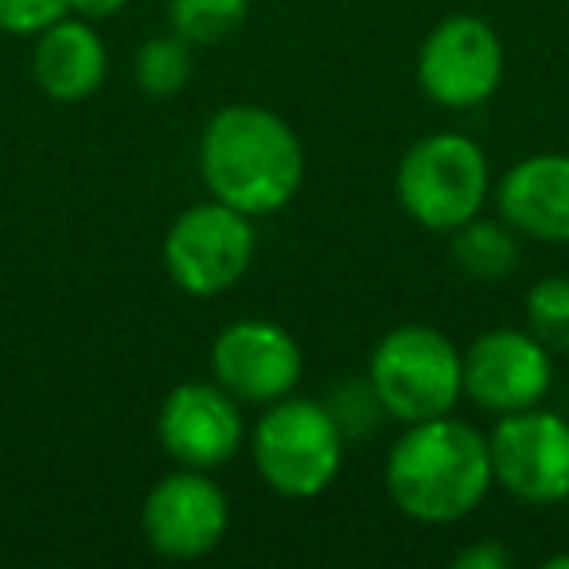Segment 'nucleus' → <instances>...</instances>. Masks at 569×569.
<instances>
[{"mask_svg": "<svg viewBox=\"0 0 569 569\" xmlns=\"http://www.w3.org/2000/svg\"><path fill=\"white\" fill-rule=\"evenodd\" d=\"M527 332L550 356H569V277H542L522 301Z\"/></svg>", "mask_w": 569, "mask_h": 569, "instance_id": "nucleus-18", "label": "nucleus"}, {"mask_svg": "<svg viewBox=\"0 0 569 569\" xmlns=\"http://www.w3.org/2000/svg\"><path fill=\"white\" fill-rule=\"evenodd\" d=\"M546 569H569V553H553V558L546 561Z\"/></svg>", "mask_w": 569, "mask_h": 569, "instance_id": "nucleus-22", "label": "nucleus"}, {"mask_svg": "<svg viewBox=\"0 0 569 569\" xmlns=\"http://www.w3.org/2000/svg\"><path fill=\"white\" fill-rule=\"evenodd\" d=\"M250 17V0H168V24L191 48L230 40Z\"/></svg>", "mask_w": 569, "mask_h": 569, "instance_id": "nucleus-16", "label": "nucleus"}, {"mask_svg": "<svg viewBox=\"0 0 569 569\" xmlns=\"http://www.w3.org/2000/svg\"><path fill=\"white\" fill-rule=\"evenodd\" d=\"M157 437L180 468H211L238 457L246 441V421L238 398L219 382H180L168 390L157 413Z\"/></svg>", "mask_w": 569, "mask_h": 569, "instance_id": "nucleus-10", "label": "nucleus"}, {"mask_svg": "<svg viewBox=\"0 0 569 569\" xmlns=\"http://www.w3.org/2000/svg\"><path fill=\"white\" fill-rule=\"evenodd\" d=\"M71 12V0H0V32L40 36Z\"/></svg>", "mask_w": 569, "mask_h": 569, "instance_id": "nucleus-19", "label": "nucleus"}, {"mask_svg": "<svg viewBox=\"0 0 569 569\" xmlns=\"http://www.w3.org/2000/svg\"><path fill=\"white\" fill-rule=\"evenodd\" d=\"M515 561V553L499 542H480V546H468L452 558V569H507Z\"/></svg>", "mask_w": 569, "mask_h": 569, "instance_id": "nucleus-20", "label": "nucleus"}, {"mask_svg": "<svg viewBox=\"0 0 569 569\" xmlns=\"http://www.w3.org/2000/svg\"><path fill=\"white\" fill-rule=\"evenodd\" d=\"M488 157L472 137L429 133L413 141L398 160V203L418 227L437 230V234H452L468 219H476L488 199Z\"/></svg>", "mask_w": 569, "mask_h": 569, "instance_id": "nucleus-5", "label": "nucleus"}, {"mask_svg": "<svg viewBox=\"0 0 569 569\" xmlns=\"http://www.w3.org/2000/svg\"><path fill=\"white\" fill-rule=\"evenodd\" d=\"M253 465L284 499H312L343 468V426L312 398H277L253 426Z\"/></svg>", "mask_w": 569, "mask_h": 569, "instance_id": "nucleus-4", "label": "nucleus"}, {"mask_svg": "<svg viewBox=\"0 0 569 569\" xmlns=\"http://www.w3.org/2000/svg\"><path fill=\"white\" fill-rule=\"evenodd\" d=\"M199 172L219 203L250 214H273L301 191L305 149L281 113L253 102L222 106L199 141Z\"/></svg>", "mask_w": 569, "mask_h": 569, "instance_id": "nucleus-1", "label": "nucleus"}, {"mask_svg": "<svg viewBox=\"0 0 569 569\" xmlns=\"http://www.w3.org/2000/svg\"><path fill=\"white\" fill-rule=\"evenodd\" d=\"M137 87L149 98H172L191 82V43L180 36H152L141 51H137Z\"/></svg>", "mask_w": 569, "mask_h": 569, "instance_id": "nucleus-17", "label": "nucleus"}, {"mask_svg": "<svg viewBox=\"0 0 569 569\" xmlns=\"http://www.w3.org/2000/svg\"><path fill=\"white\" fill-rule=\"evenodd\" d=\"M230 522L227 491L199 468H180L157 480L144 496L141 530L152 553L196 561L222 542Z\"/></svg>", "mask_w": 569, "mask_h": 569, "instance_id": "nucleus-9", "label": "nucleus"}, {"mask_svg": "<svg viewBox=\"0 0 569 569\" xmlns=\"http://www.w3.org/2000/svg\"><path fill=\"white\" fill-rule=\"evenodd\" d=\"M367 387L402 426L441 418L465 398V351L437 328L402 325L375 343Z\"/></svg>", "mask_w": 569, "mask_h": 569, "instance_id": "nucleus-3", "label": "nucleus"}, {"mask_svg": "<svg viewBox=\"0 0 569 569\" xmlns=\"http://www.w3.org/2000/svg\"><path fill=\"white\" fill-rule=\"evenodd\" d=\"M491 476L515 499L535 507L569 499V421L553 410L503 413L488 437Z\"/></svg>", "mask_w": 569, "mask_h": 569, "instance_id": "nucleus-7", "label": "nucleus"}, {"mask_svg": "<svg viewBox=\"0 0 569 569\" xmlns=\"http://www.w3.org/2000/svg\"><path fill=\"white\" fill-rule=\"evenodd\" d=\"M121 9H126V0H71L74 17L90 20V24H102V20L118 17Z\"/></svg>", "mask_w": 569, "mask_h": 569, "instance_id": "nucleus-21", "label": "nucleus"}, {"mask_svg": "<svg viewBox=\"0 0 569 569\" xmlns=\"http://www.w3.org/2000/svg\"><path fill=\"white\" fill-rule=\"evenodd\" d=\"M496 207L515 234L569 242V157L538 152L511 168L496 188Z\"/></svg>", "mask_w": 569, "mask_h": 569, "instance_id": "nucleus-13", "label": "nucleus"}, {"mask_svg": "<svg viewBox=\"0 0 569 569\" xmlns=\"http://www.w3.org/2000/svg\"><path fill=\"white\" fill-rule=\"evenodd\" d=\"M553 382V359L530 332L496 328L465 351V398L488 413H519L542 406Z\"/></svg>", "mask_w": 569, "mask_h": 569, "instance_id": "nucleus-12", "label": "nucleus"}, {"mask_svg": "<svg viewBox=\"0 0 569 569\" xmlns=\"http://www.w3.org/2000/svg\"><path fill=\"white\" fill-rule=\"evenodd\" d=\"M418 82L445 110H476L503 82V43L480 17H449L418 51Z\"/></svg>", "mask_w": 569, "mask_h": 569, "instance_id": "nucleus-8", "label": "nucleus"}, {"mask_svg": "<svg viewBox=\"0 0 569 569\" xmlns=\"http://www.w3.org/2000/svg\"><path fill=\"white\" fill-rule=\"evenodd\" d=\"M301 348L273 320H234L211 343V379L238 402L269 406L301 382Z\"/></svg>", "mask_w": 569, "mask_h": 569, "instance_id": "nucleus-11", "label": "nucleus"}, {"mask_svg": "<svg viewBox=\"0 0 569 569\" xmlns=\"http://www.w3.org/2000/svg\"><path fill=\"white\" fill-rule=\"evenodd\" d=\"M519 238L515 227L496 219H468L452 230V261L476 281H503L519 269Z\"/></svg>", "mask_w": 569, "mask_h": 569, "instance_id": "nucleus-15", "label": "nucleus"}, {"mask_svg": "<svg viewBox=\"0 0 569 569\" xmlns=\"http://www.w3.org/2000/svg\"><path fill=\"white\" fill-rule=\"evenodd\" d=\"M258 234L250 214L219 203H196L176 214L164 234V269L172 284L188 297H219L234 289L253 266Z\"/></svg>", "mask_w": 569, "mask_h": 569, "instance_id": "nucleus-6", "label": "nucleus"}, {"mask_svg": "<svg viewBox=\"0 0 569 569\" xmlns=\"http://www.w3.org/2000/svg\"><path fill=\"white\" fill-rule=\"evenodd\" d=\"M106 71H110V56H106L102 36L94 32L90 20L63 17L36 36L32 74L36 87L51 102H87L106 82Z\"/></svg>", "mask_w": 569, "mask_h": 569, "instance_id": "nucleus-14", "label": "nucleus"}, {"mask_svg": "<svg viewBox=\"0 0 569 569\" xmlns=\"http://www.w3.org/2000/svg\"><path fill=\"white\" fill-rule=\"evenodd\" d=\"M491 483L488 437L449 413L406 426L387 457V491L395 507L429 527L468 519Z\"/></svg>", "mask_w": 569, "mask_h": 569, "instance_id": "nucleus-2", "label": "nucleus"}]
</instances>
